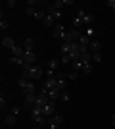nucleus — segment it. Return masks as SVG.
<instances>
[{"instance_id": "1", "label": "nucleus", "mask_w": 115, "mask_h": 129, "mask_svg": "<svg viewBox=\"0 0 115 129\" xmlns=\"http://www.w3.org/2000/svg\"><path fill=\"white\" fill-rule=\"evenodd\" d=\"M31 119H33L35 123H38V125H44V123H48V118L42 114V108H37V106H33V112H31Z\"/></svg>"}, {"instance_id": "2", "label": "nucleus", "mask_w": 115, "mask_h": 129, "mask_svg": "<svg viewBox=\"0 0 115 129\" xmlns=\"http://www.w3.org/2000/svg\"><path fill=\"white\" fill-rule=\"evenodd\" d=\"M82 37V31L79 29H69L65 33V37H63V43H79V39Z\"/></svg>"}, {"instance_id": "3", "label": "nucleus", "mask_w": 115, "mask_h": 129, "mask_svg": "<svg viewBox=\"0 0 115 129\" xmlns=\"http://www.w3.org/2000/svg\"><path fill=\"white\" fill-rule=\"evenodd\" d=\"M42 114L46 116V118H52V116L56 114V102L50 100L48 104H44V106H42Z\"/></svg>"}, {"instance_id": "4", "label": "nucleus", "mask_w": 115, "mask_h": 129, "mask_svg": "<svg viewBox=\"0 0 115 129\" xmlns=\"http://www.w3.org/2000/svg\"><path fill=\"white\" fill-rule=\"evenodd\" d=\"M46 14H48V16H52L54 19H61V10H58L54 4L46 6Z\"/></svg>"}, {"instance_id": "5", "label": "nucleus", "mask_w": 115, "mask_h": 129, "mask_svg": "<svg viewBox=\"0 0 115 129\" xmlns=\"http://www.w3.org/2000/svg\"><path fill=\"white\" fill-rule=\"evenodd\" d=\"M42 75H44L42 68H38V66L35 64L33 68H31V79H33V81H38V79H40V77H42Z\"/></svg>"}, {"instance_id": "6", "label": "nucleus", "mask_w": 115, "mask_h": 129, "mask_svg": "<svg viewBox=\"0 0 115 129\" xmlns=\"http://www.w3.org/2000/svg\"><path fill=\"white\" fill-rule=\"evenodd\" d=\"M65 27H63V25H61V23H58V25H56L54 27V31H52V35H54V37L56 39H63V37H65Z\"/></svg>"}, {"instance_id": "7", "label": "nucleus", "mask_w": 115, "mask_h": 129, "mask_svg": "<svg viewBox=\"0 0 115 129\" xmlns=\"http://www.w3.org/2000/svg\"><path fill=\"white\" fill-rule=\"evenodd\" d=\"M2 46L8 50H12L14 46H16V41H14V37H2Z\"/></svg>"}, {"instance_id": "8", "label": "nucleus", "mask_w": 115, "mask_h": 129, "mask_svg": "<svg viewBox=\"0 0 115 129\" xmlns=\"http://www.w3.org/2000/svg\"><path fill=\"white\" fill-rule=\"evenodd\" d=\"M88 50H90V52H100V50H102V43H100L98 39H92V41H90V46H88Z\"/></svg>"}, {"instance_id": "9", "label": "nucleus", "mask_w": 115, "mask_h": 129, "mask_svg": "<svg viewBox=\"0 0 115 129\" xmlns=\"http://www.w3.org/2000/svg\"><path fill=\"white\" fill-rule=\"evenodd\" d=\"M23 48H25V52H35V39H25Z\"/></svg>"}, {"instance_id": "10", "label": "nucleus", "mask_w": 115, "mask_h": 129, "mask_svg": "<svg viewBox=\"0 0 115 129\" xmlns=\"http://www.w3.org/2000/svg\"><path fill=\"white\" fill-rule=\"evenodd\" d=\"M12 56H17V58H23V56H25V48H23V46H19V44H16V46L12 48Z\"/></svg>"}, {"instance_id": "11", "label": "nucleus", "mask_w": 115, "mask_h": 129, "mask_svg": "<svg viewBox=\"0 0 115 129\" xmlns=\"http://www.w3.org/2000/svg\"><path fill=\"white\" fill-rule=\"evenodd\" d=\"M23 60H25L27 64L35 66V64H37V54H35V52H25V56H23Z\"/></svg>"}, {"instance_id": "12", "label": "nucleus", "mask_w": 115, "mask_h": 129, "mask_svg": "<svg viewBox=\"0 0 115 129\" xmlns=\"http://www.w3.org/2000/svg\"><path fill=\"white\" fill-rule=\"evenodd\" d=\"M8 64H12V66H19V68H23V66L27 64L23 58H17V56H12L10 60H8Z\"/></svg>"}, {"instance_id": "13", "label": "nucleus", "mask_w": 115, "mask_h": 129, "mask_svg": "<svg viewBox=\"0 0 115 129\" xmlns=\"http://www.w3.org/2000/svg\"><path fill=\"white\" fill-rule=\"evenodd\" d=\"M46 91H48V89H46ZM60 96H61L60 89H50V91H48V98L52 100V102H56V98H60Z\"/></svg>"}, {"instance_id": "14", "label": "nucleus", "mask_w": 115, "mask_h": 129, "mask_svg": "<svg viewBox=\"0 0 115 129\" xmlns=\"http://www.w3.org/2000/svg\"><path fill=\"white\" fill-rule=\"evenodd\" d=\"M56 81H58V87H56V89H60V91L63 92V91H65V87H67L65 77H63V75H56Z\"/></svg>"}, {"instance_id": "15", "label": "nucleus", "mask_w": 115, "mask_h": 129, "mask_svg": "<svg viewBox=\"0 0 115 129\" xmlns=\"http://www.w3.org/2000/svg\"><path fill=\"white\" fill-rule=\"evenodd\" d=\"M54 6L58 10H61V8H65V6H73V0H56Z\"/></svg>"}, {"instance_id": "16", "label": "nucleus", "mask_w": 115, "mask_h": 129, "mask_svg": "<svg viewBox=\"0 0 115 129\" xmlns=\"http://www.w3.org/2000/svg\"><path fill=\"white\" fill-rule=\"evenodd\" d=\"M82 62V66H86V64H92V54L90 52H82L81 54V58H79Z\"/></svg>"}, {"instance_id": "17", "label": "nucleus", "mask_w": 115, "mask_h": 129, "mask_svg": "<svg viewBox=\"0 0 115 129\" xmlns=\"http://www.w3.org/2000/svg\"><path fill=\"white\" fill-rule=\"evenodd\" d=\"M56 87H58V81H56V77H48V79H46V83H44V89H56Z\"/></svg>"}, {"instance_id": "18", "label": "nucleus", "mask_w": 115, "mask_h": 129, "mask_svg": "<svg viewBox=\"0 0 115 129\" xmlns=\"http://www.w3.org/2000/svg\"><path fill=\"white\" fill-rule=\"evenodd\" d=\"M90 41H92V39H90V37H86V35L82 33V37L79 39V44H81V46H84V48H88V46H90Z\"/></svg>"}, {"instance_id": "19", "label": "nucleus", "mask_w": 115, "mask_h": 129, "mask_svg": "<svg viewBox=\"0 0 115 129\" xmlns=\"http://www.w3.org/2000/svg\"><path fill=\"white\" fill-rule=\"evenodd\" d=\"M23 92L25 94H35V83H25V87H23Z\"/></svg>"}, {"instance_id": "20", "label": "nucleus", "mask_w": 115, "mask_h": 129, "mask_svg": "<svg viewBox=\"0 0 115 129\" xmlns=\"http://www.w3.org/2000/svg\"><path fill=\"white\" fill-rule=\"evenodd\" d=\"M16 121H17V116H14V114H8V116L4 118L6 125H16Z\"/></svg>"}, {"instance_id": "21", "label": "nucleus", "mask_w": 115, "mask_h": 129, "mask_svg": "<svg viewBox=\"0 0 115 129\" xmlns=\"http://www.w3.org/2000/svg\"><path fill=\"white\" fill-rule=\"evenodd\" d=\"M48 121L50 123H63V116H60V114H54V116H52V118H48Z\"/></svg>"}, {"instance_id": "22", "label": "nucleus", "mask_w": 115, "mask_h": 129, "mask_svg": "<svg viewBox=\"0 0 115 129\" xmlns=\"http://www.w3.org/2000/svg\"><path fill=\"white\" fill-rule=\"evenodd\" d=\"M37 102V94H25V104L27 106H35Z\"/></svg>"}, {"instance_id": "23", "label": "nucleus", "mask_w": 115, "mask_h": 129, "mask_svg": "<svg viewBox=\"0 0 115 129\" xmlns=\"http://www.w3.org/2000/svg\"><path fill=\"white\" fill-rule=\"evenodd\" d=\"M71 23H73V29H79V31H81V27L84 25V23H82V19H81V17H77V16L71 19Z\"/></svg>"}, {"instance_id": "24", "label": "nucleus", "mask_w": 115, "mask_h": 129, "mask_svg": "<svg viewBox=\"0 0 115 129\" xmlns=\"http://www.w3.org/2000/svg\"><path fill=\"white\" fill-rule=\"evenodd\" d=\"M71 48H73L71 43H63V44H61V48H60V52L61 54H71Z\"/></svg>"}, {"instance_id": "25", "label": "nucleus", "mask_w": 115, "mask_h": 129, "mask_svg": "<svg viewBox=\"0 0 115 129\" xmlns=\"http://www.w3.org/2000/svg\"><path fill=\"white\" fill-rule=\"evenodd\" d=\"M54 23H56V19H54L52 16H48V14H46V17H44L42 25H44V27H50V25H54Z\"/></svg>"}, {"instance_id": "26", "label": "nucleus", "mask_w": 115, "mask_h": 129, "mask_svg": "<svg viewBox=\"0 0 115 129\" xmlns=\"http://www.w3.org/2000/svg\"><path fill=\"white\" fill-rule=\"evenodd\" d=\"M60 62H61L63 66H67V64H71L73 60H71V56H69V54H61V56H60Z\"/></svg>"}, {"instance_id": "27", "label": "nucleus", "mask_w": 115, "mask_h": 129, "mask_svg": "<svg viewBox=\"0 0 115 129\" xmlns=\"http://www.w3.org/2000/svg\"><path fill=\"white\" fill-rule=\"evenodd\" d=\"M25 14H27V16H37L38 12H37L35 6H25Z\"/></svg>"}, {"instance_id": "28", "label": "nucleus", "mask_w": 115, "mask_h": 129, "mask_svg": "<svg viewBox=\"0 0 115 129\" xmlns=\"http://www.w3.org/2000/svg\"><path fill=\"white\" fill-rule=\"evenodd\" d=\"M71 66H73V68H75V71H79V70H82V68H84L81 60H75V62H71Z\"/></svg>"}, {"instance_id": "29", "label": "nucleus", "mask_w": 115, "mask_h": 129, "mask_svg": "<svg viewBox=\"0 0 115 129\" xmlns=\"http://www.w3.org/2000/svg\"><path fill=\"white\" fill-rule=\"evenodd\" d=\"M84 35H86V37H90V39H92L94 35H96V29H94V27H86V31H84Z\"/></svg>"}, {"instance_id": "30", "label": "nucleus", "mask_w": 115, "mask_h": 129, "mask_svg": "<svg viewBox=\"0 0 115 129\" xmlns=\"http://www.w3.org/2000/svg\"><path fill=\"white\" fill-rule=\"evenodd\" d=\"M56 68H58V60H50V64H48V70L56 71Z\"/></svg>"}, {"instance_id": "31", "label": "nucleus", "mask_w": 115, "mask_h": 129, "mask_svg": "<svg viewBox=\"0 0 115 129\" xmlns=\"http://www.w3.org/2000/svg\"><path fill=\"white\" fill-rule=\"evenodd\" d=\"M92 62H102V52H94L92 54Z\"/></svg>"}, {"instance_id": "32", "label": "nucleus", "mask_w": 115, "mask_h": 129, "mask_svg": "<svg viewBox=\"0 0 115 129\" xmlns=\"http://www.w3.org/2000/svg\"><path fill=\"white\" fill-rule=\"evenodd\" d=\"M61 100H63V102H69V100H71V96H69V94H67V91H63V92H61Z\"/></svg>"}, {"instance_id": "33", "label": "nucleus", "mask_w": 115, "mask_h": 129, "mask_svg": "<svg viewBox=\"0 0 115 129\" xmlns=\"http://www.w3.org/2000/svg\"><path fill=\"white\" fill-rule=\"evenodd\" d=\"M84 16H86V10H84V8H79V10H77V17H81V19H82Z\"/></svg>"}, {"instance_id": "34", "label": "nucleus", "mask_w": 115, "mask_h": 129, "mask_svg": "<svg viewBox=\"0 0 115 129\" xmlns=\"http://www.w3.org/2000/svg\"><path fill=\"white\" fill-rule=\"evenodd\" d=\"M6 8H16V6H17V2H16V0H8V2H6Z\"/></svg>"}, {"instance_id": "35", "label": "nucleus", "mask_w": 115, "mask_h": 129, "mask_svg": "<svg viewBox=\"0 0 115 129\" xmlns=\"http://www.w3.org/2000/svg\"><path fill=\"white\" fill-rule=\"evenodd\" d=\"M8 27H10V23L6 21V19H2V21H0V29H2V31H6Z\"/></svg>"}, {"instance_id": "36", "label": "nucleus", "mask_w": 115, "mask_h": 129, "mask_svg": "<svg viewBox=\"0 0 115 129\" xmlns=\"http://www.w3.org/2000/svg\"><path fill=\"white\" fill-rule=\"evenodd\" d=\"M82 71H84V73H90V71H92V64H86L82 68Z\"/></svg>"}, {"instance_id": "37", "label": "nucleus", "mask_w": 115, "mask_h": 129, "mask_svg": "<svg viewBox=\"0 0 115 129\" xmlns=\"http://www.w3.org/2000/svg\"><path fill=\"white\" fill-rule=\"evenodd\" d=\"M0 108H2V110L6 108V98H4V94H0Z\"/></svg>"}, {"instance_id": "38", "label": "nucleus", "mask_w": 115, "mask_h": 129, "mask_svg": "<svg viewBox=\"0 0 115 129\" xmlns=\"http://www.w3.org/2000/svg\"><path fill=\"white\" fill-rule=\"evenodd\" d=\"M107 6H109L111 10H113V12H115V0H107Z\"/></svg>"}, {"instance_id": "39", "label": "nucleus", "mask_w": 115, "mask_h": 129, "mask_svg": "<svg viewBox=\"0 0 115 129\" xmlns=\"http://www.w3.org/2000/svg\"><path fill=\"white\" fill-rule=\"evenodd\" d=\"M77 77H79V73H77V71H71V73H69V79H77Z\"/></svg>"}, {"instance_id": "40", "label": "nucleus", "mask_w": 115, "mask_h": 129, "mask_svg": "<svg viewBox=\"0 0 115 129\" xmlns=\"http://www.w3.org/2000/svg\"><path fill=\"white\" fill-rule=\"evenodd\" d=\"M10 114H14V116H17V114H19V110H17V106H14V108H12V112Z\"/></svg>"}, {"instance_id": "41", "label": "nucleus", "mask_w": 115, "mask_h": 129, "mask_svg": "<svg viewBox=\"0 0 115 129\" xmlns=\"http://www.w3.org/2000/svg\"><path fill=\"white\" fill-rule=\"evenodd\" d=\"M48 125H50V129H60V125H58V123H50V121H48Z\"/></svg>"}, {"instance_id": "42", "label": "nucleus", "mask_w": 115, "mask_h": 129, "mask_svg": "<svg viewBox=\"0 0 115 129\" xmlns=\"http://www.w3.org/2000/svg\"><path fill=\"white\" fill-rule=\"evenodd\" d=\"M111 123H113V127H115V116H111Z\"/></svg>"}, {"instance_id": "43", "label": "nucleus", "mask_w": 115, "mask_h": 129, "mask_svg": "<svg viewBox=\"0 0 115 129\" xmlns=\"http://www.w3.org/2000/svg\"><path fill=\"white\" fill-rule=\"evenodd\" d=\"M35 129H42V127H40V125H38V127H35Z\"/></svg>"}]
</instances>
